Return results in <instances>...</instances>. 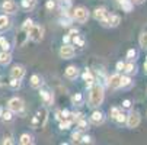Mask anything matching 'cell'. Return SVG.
Masks as SVG:
<instances>
[{
	"mask_svg": "<svg viewBox=\"0 0 147 145\" xmlns=\"http://www.w3.org/2000/svg\"><path fill=\"white\" fill-rule=\"evenodd\" d=\"M103 87L102 84H92L90 86V96H89V102H90V106L98 108L102 105L103 102Z\"/></svg>",
	"mask_w": 147,
	"mask_h": 145,
	"instance_id": "cell-1",
	"label": "cell"
},
{
	"mask_svg": "<svg viewBox=\"0 0 147 145\" xmlns=\"http://www.w3.org/2000/svg\"><path fill=\"white\" fill-rule=\"evenodd\" d=\"M47 119H48V112H47V109H39V110L36 112L35 118L32 119V125L36 126V128H42V126H45Z\"/></svg>",
	"mask_w": 147,
	"mask_h": 145,
	"instance_id": "cell-2",
	"label": "cell"
},
{
	"mask_svg": "<svg viewBox=\"0 0 147 145\" xmlns=\"http://www.w3.org/2000/svg\"><path fill=\"white\" fill-rule=\"evenodd\" d=\"M28 38H31L35 42H39L44 38V28L41 25H32V28L28 31Z\"/></svg>",
	"mask_w": 147,
	"mask_h": 145,
	"instance_id": "cell-3",
	"label": "cell"
},
{
	"mask_svg": "<svg viewBox=\"0 0 147 145\" xmlns=\"http://www.w3.org/2000/svg\"><path fill=\"white\" fill-rule=\"evenodd\" d=\"M7 106H9V110L10 112H15V113H19V112H22L25 105H24V100L22 99H19V97H13L9 100L7 103Z\"/></svg>",
	"mask_w": 147,
	"mask_h": 145,
	"instance_id": "cell-4",
	"label": "cell"
},
{
	"mask_svg": "<svg viewBox=\"0 0 147 145\" xmlns=\"http://www.w3.org/2000/svg\"><path fill=\"white\" fill-rule=\"evenodd\" d=\"M73 17L77 20V22L85 23V22H88V19H89V12L85 7H76L73 10Z\"/></svg>",
	"mask_w": 147,
	"mask_h": 145,
	"instance_id": "cell-5",
	"label": "cell"
},
{
	"mask_svg": "<svg viewBox=\"0 0 147 145\" xmlns=\"http://www.w3.org/2000/svg\"><path fill=\"white\" fill-rule=\"evenodd\" d=\"M93 16H95L96 20H100L103 25L108 23V16H109V15H108V12H107V9H105V7H98V9H95Z\"/></svg>",
	"mask_w": 147,
	"mask_h": 145,
	"instance_id": "cell-6",
	"label": "cell"
},
{
	"mask_svg": "<svg viewBox=\"0 0 147 145\" xmlns=\"http://www.w3.org/2000/svg\"><path fill=\"white\" fill-rule=\"evenodd\" d=\"M127 125H128V128H137L138 125H140V115L137 113V112H131L128 116H127Z\"/></svg>",
	"mask_w": 147,
	"mask_h": 145,
	"instance_id": "cell-7",
	"label": "cell"
},
{
	"mask_svg": "<svg viewBox=\"0 0 147 145\" xmlns=\"http://www.w3.org/2000/svg\"><path fill=\"white\" fill-rule=\"evenodd\" d=\"M60 57H61V58H64V59H70V58H73V57H74V48H73L71 45H69V44L63 45L61 49H60Z\"/></svg>",
	"mask_w": 147,
	"mask_h": 145,
	"instance_id": "cell-8",
	"label": "cell"
},
{
	"mask_svg": "<svg viewBox=\"0 0 147 145\" xmlns=\"http://www.w3.org/2000/svg\"><path fill=\"white\" fill-rule=\"evenodd\" d=\"M2 9H3V12L12 15V13H16V10H18V5L13 2V0H5L3 5H2Z\"/></svg>",
	"mask_w": 147,
	"mask_h": 145,
	"instance_id": "cell-9",
	"label": "cell"
},
{
	"mask_svg": "<svg viewBox=\"0 0 147 145\" xmlns=\"http://www.w3.org/2000/svg\"><path fill=\"white\" fill-rule=\"evenodd\" d=\"M10 76H12V78L22 80L24 76H25V68H24L22 65H15V67L10 70Z\"/></svg>",
	"mask_w": 147,
	"mask_h": 145,
	"instance_id": "cell-10",
	"label": "cell"
},
{
	"mask_svg": "<svg viewBox=\"0 0 147 145\" xmlns=\"http://www.w3.org/2000/svg\"><path fill=\"white\" fill-rule=\"evenodd\" d=\"M26 39H28V32L24 31V29H20V32L16 33V45L18 47H22L26 42Z\"/></svg>",
	"mask_w": 147,
	"mask_h": 145,
	"instance_id": "cell-11",
	"label": "cell"
},
{
	"mask_svg": "<svg viewBox=\"0 0 147 145\" xmlns=\"http://www.w3.org/2000/svg\"><path fill=\"white\" fill-rule=\"evenodd\" d=\"M108 84L112 87V89H118L121 87V76L119 74H114L108 78Z\"/></svg>",
	"mask_w": 147,
	"mask_h": 145,
	"instance_id": "cell-12",
	"label": "cell"
},
{
	"mask_svg": "<svg viewBox=\"0 0 147 145\" xmlns=\"http://www.w3.org/2000/svg\"><path fill=\"white\" fill-rule=\"evenodd\" d=\"M121 23V17L118 16V15H111V16H108V26H111V28H115V26H118Z\"/></svg>",
	"mask_w": 147,
	"mask_h": 145,
	"instance_id": "cell-13",
	"label": "cell"
},
{
	"mask_svg": "<svg viewBox=\"0 0 147 145\" xmlns=\"http://www.w3.org/2000/svg\"><path fill=\"white\" fill-rule=\"evenodd\" d=\"M12 61V55L9 54V51H2L0 52V64L2 65H6Z\"/></svg>",
	"mask_w": 147,
	"mask_h": 145,
	"instance_id": "cell-14",
	"label": "cell"
},
{
	"mask_svg": "<svg viewBox=\"0 0 147 145\" xmlns=\"http://www.w3.org/2000/svg\"><path fill=\"white\" fill-rule=\"evenodd\" d=\"M77 74H79V71H77V68H76L74 65H69V67L66 68V77H67V78L74 80V78L77 77Z\"/></svg>",
	"mask_w": 147,
	"mask_h": 145,
	"instance_id": "cell-15",
	"label": "cell"
},
{
	"mask_svg": "<svg viewBox=\"0 0 147 145\" xmlns=\"http://www.w3.org/2000/svg\"><path fill=\"white\" fill-rule=\"evenodd\" d=\"M90 119H92V122H93V123L99 125V123H102V122H103V119H105V118H103V113H102V112L96 110V112H93V113H92Z\"/></svg>",
	"mask_w": 147,
	"mask_h": 145,
	"instance_id": "cell-16",
	"label": "cell"
},
{
	"mask_svg": "<svg viewBox=\"0 0 147 145\" xmlns=\"http://www.w3.org/2000/svg\"><path fill=\"white\" fill-rule=\"evenodd\" d=\"M10 26V20L6 15H2L0 16V31H3V29H7Z\"/></svg>",
	"mask_w": 147,
	"mask_h": 145,
	"instance_id": "cell-17",
	"label": "cell"
},
{
	"mask_svg": "<svg viewBox=\"0 0 147 145\" xmlns=\"http://www.w3.org/2000/svg\"><path fill=\"white\" fill-rule=\"evenodd\" d=\"M119 6H121L122 10H125V12H131V10H133V2H131V0H121Z\"/></svg>",
	"mask_w": 147,
	"mask_h": 145,
	"instance_id": "cell-18",
	"label": "cell"
},
{
	"mask_svg": "<svg viewBox=\"0 0 147 145\" xmlns=\"http://www.w3.org/2000/svg\"><path fill=\"white\" fill-rule=\"evenodd\" d=\"M39 94H41V97L44 99L45 105H50V103H53V100H54V97H53V93H50V92H41Z\"/></svg>",
	"mask_w": 147,
	"mask_h": 145,
	"instance_id": "cell-19",
	"label": "cell"
},
{
	"mask_svg": "<svg viewBox=\"0 0 147 145\" xmlns=\"http://www.w3.org/2000/svg\"><path fill=\"white\" fill-rule=\"evenodd\" d=\"M41 78H39V76H36V74H34L32 77H31V87H34V89H38V87H41Z\"/></svg>",
	"mask_w": 147,
	"mask_h": 145,
	"instance_id": "cell-20",
	"label": "cell"
},
{
	"mask_svg": "<svg viewBox=\"0 0 147 145\" xmlns=\"http://www.w3.org/2000/svg\"><path fill=\"white\" fill-rule=\"evenodd\" d=\"M83 80L86 81V86L90 87V86L93 84V76H92V73H90V71H86L85 74H83Z\"/></svg>",
	"mask_w": 147,
	"mask_h": 145,
	"instance_id": "cell-21",
	"label": "cell"
},
{
	"mask_svg": "<svg viewBox=\"0 0 147 145\" xmlns=\"http://www.w3.org/2000/svg\"><path fill=\"white\" fill-rule=\"evenodd\" d=\"M20 144L22 145H29V144H32V136L31 135H28V134H24V135H20Z\"/></svg>",
	"mask_w": 147,
	"mask_h": 145,
	"instance_id": "cell-22",
	"label": "cell"
},
{
	"mask_svg": "<svg viewBox=\"0 0 147 145\" xmlns=\"http://www.w3.org/2000/svg\"><path fill=\"white\" fill-rule=\"evenodd\" d=\"M140 47L143 49H147V33L146 32H143L140 35Z\"/></svg>",
	"mask_w": 147,
	"mask_h": 145,
	"instance_id": "cell-23",
	"label": "cell"
},
{
	"mask_svg": "<svg viewBox=\"0 0 147 145\" xmlns=\"http://www.w3.org/2000/svg\"><path fill=\"white\" fill-rule=\"evenodd\" d=\"M124 71L127 73V74H134V73H136V65H134L133 63H130V64H127V65H124Z\"/></svg>",
	"mask_w": 147,
	"mask_h": 145,
	"instance_id": "cell-24",
	"label": "cell"
},
{
	"mask_svg": "<svg viewBox=\"0 0 147 145\" xmlns=\"http://www.w3.org/2000/svg\"><path fill=\"white\" fill-rule=\"evenodd\" d=\"M0 48H2L3 51H9V48H10L9 42H7L5 38H0Z\"/></svg>",
	"mask_w": 147,
	"mask_h": 145,
	"instance_id": "cell-25",
	"label": "cell"
},
{
	"mask_svg": "<svg viewBox=\"0 0 147 145\" xmlns=\"http://www.w3.org/2000/svg\"><path fill=\"white\" fill-rule=\"evenodd\" d=\"M130 84H131V78L130 77H127V76L121 77V87H127Z\"/></svg>",
	"mask_w": 147,
	"mask_h": 145,
	"instance_id": "cell-26",
	"label": "cell"
},
{
	"mask_svg": "<svg viewBox=\"0 0 147 145\" xmlns=\"http://www.w3.org/2000/svg\"><path fill=\"white\" fill-rule=\"evenodd\" d=\"M32 25H34V22H32V20H31V19H26L25 22H24V25H22V29L28 32V31L32 28Z\"/></svg>",
	"mask_w": 147,
	"mask_h": 145,
	"instance_id": "cell-27",
	"label": "cell"
},
{
	"mask_svg": "<svg viewBox=\"0 0 147 145\" xmlns=\"http://www.w3.org/2000/svg\"><path fill=\"white\" fill-rule=\"evenodd\" d=\"M70 125H71V122H70L69 119H63L61 123H60V128H61V129H69Z\"/></svg>",
	"mask_w": 147,
	"mask_h": 145,
	"instance_id": "cell-28",
	"label": "cell"
},
{
	"mask_svg": "<svg viewBox=\"0 0 147 145\" xmlns=\"http://www.w3.org/2000/svg\"><path fill=\"white\" fill-rule=\"evenodd\" d=\"M136 57H137V51H136V49H128L127 58H128L130 61H133V59H136Z\"/></svg>",
	"mask_w": 147,
	"mask_h": 145,
	"instance_id": "cell-29",
	"label": "cell"
},
{
	"mask_svg": "<svg viewBox=\"0 0 147 145\" xmlns=\"http://www.w3.org/2000/svg\"><path fill=\"white\" fill-rule=\"evenodd\" d=\"M119 112H121V109H119V108H112V109L109 110V115H111V118H112V119H115V118L119 115Z\"/></svg>",
	"mask_w": 147,
	"mask_h": 145,
	"instance_id": "cell-30",
	"label": "cell"
},
{
	"mask_svg": "<svg viewBox=\"0 0 147 145\" xmlns=\"http://www.w3.org/2000/svg\"><path fill=\"white\" fill-rule=\"evenodd\" d=\"M115 120H117L118 123H124L125 120H127V116H125V115H124L122 112H119V115H118V116L115 118Z\"/></svg>",
	"mask_w": 147,
	"mask_h": 145,
	"instance_id": "cell-31",
	"label": "cell"
},
{
	"mask_svg": "<svg viewBox=\"0 0 147 145\" xmlns=\"http://www.w3.org/2000/svg\"><path fill=\"white\" fill-rule=\"evenodd\" d=\"M73 42H74V44H77L79 47H83V44H85V41H83L82 38H79V36L76 35V36L73 38Z\"/></svg>",
	"mask_w": 147,
	"mask_h": 145,
	"instance_id": "cell-32",
	"label": "cell"
},
{
	"mask_svg": "<svg viewBox=\"0 0 147 145\" xmlns=\"http://www.w3.org/2000/svg\"><path fill=\"white\" fill-rule=\"evenodd\" d=\"M19 86H20V83H19L18 78H12V80H10V87L16 89V87H19Z\"/></svg>",
	"mask_w": 147,
	"mask_h": 145,
	"instance_id": "cell-33",
	"label": "cell"
},
{
	"mask_svg": "<svg viewBox=\"0 0 147 145\" xmlns=\"http://www.w3.org/2000/svg\"><path fill=\"white\" fill-rule=\"evenodd\" d=\"M32 3H34V0H22V6L24 7H32Z\"/></svg>",
	"mask_w": 147,
	"mask_h": 145,
	"instance_id": "cell-34",
	"label": "cell"
},
{
	"mask_svg": "<svg viewBox=\"0 0 147 145\" xmlns=\"http://www.w3.org/2000/svg\"><path fill=\"white\" fill-rule=\"evenodd\" d=\"M86 126H88L86 120H83V119L80 118V119H79V128H80V129H86Z\"/></svg>",
	"mask_w": 147,
	"mask_h": 145,
	"instance_id": "cell-35",
	"label": "cell"
},
{
	"mask_svg": "<svg viewBox=\"0 0 147 145\" xmlns=\"http://www.w3.org/2000/svg\"><path fill=\"white\" fill-rule=\"evenodd\" d=\"M71 100H73V103H79V102L82 100V94H80V93H77V94H74V96L71 97Z\"/></svg>",
	"mask_w": 147,
	"mask_h": 145,
	"instance_id": "cell-36",
	"label": "cell"
},
{
	"mask_svg": "<svg viewBox=\"0 0 147 145\" xmlns=\"http://www.w3.org/2000/svg\"><path fill=\"white\" fill-rule=\"evenodd\" d=\"M3 119L5 120H12V112H3Z\"/></svg>",
	"mask_w": 147,
	"mask_h": 145,
	"instance_id": "cell-37",
	"label": "cell"
},
{
	"mask_svg": "<svg viewBox=\"0 0 147 145\" xmlns=\"http://www.w3.org/2000/svg\"><path fill=\"white\" fill-rule=\"evenodd\" d=\"M45 6H47V9H48V10H51V9H54V7H55V3L53 2V0H48Z\"/></svg>",
	"mask_w": 147,
	"mask_h": 145,
	"instance_id": "cell-38",
	"label": "cell"
},
{
	"mask_svg": "<svg viewBox=\"0 0 147 145\" xmlns=\"http://www.w3.org/2000/svg\"><path fill=\"white\" fill-rule=\"evenodd\" d=\"M71 138H73L74 142H79V141H80V134H79V132H74V134L71 135Z\"/></svg>",
	"mask_w": 147,
	"mask_h": 145,
	"instance_id": "cell-39",
	"label": "cell"
},
{
	"mask_svg": "<svg viewBox=\"0 0 147 145\" xmlns=\"http://www.w3.org/2000/svg\"><path fill=\"white\" fill-rule=\"evenodd\" d=\"M122 106H124L125 109H130V108H131V102H130V100H124Z\"/></svg>",
	"mask_w": 147,
	"mask_h": 145,
	"instance_id": "cell-40",
	"label": "cell"
},
{
	"mask_svg": "<svg viewBox=\"0 0 147 145\" xmlns=\"http://www.w3.org/2000/svg\"><path fill=\"white\" fill-rule=\"evenodd\" d=\"M124 65H125V64L122 63V61H119V63H117V70H118V71H122V70H124Z\"/></svg>",
	"mask_w": 147,
	"mask_h": 145,
	"instance_id": "cell-41",
	"label": "cell"
},
{
	"mask_svg": "<svg viewBox=\"0 0 147 145\" xmlns=\"http://www.w3.org/2000/svg\"><path fill=\"white\" fill-rule=\"evenodd\" d=\"M82 142H85V144H89L90 142V136H88V135H85V136H82V139H80Z\"/></svg>",
	"mask_w": 147,
	"mask_h": 145,
	"instance_id": "cell-42",
	"label": "cell"
},
{
	"mask_svg": "<svg viewBox=\"0 0 147 145\" xmlns=\"http://www.w3.org/2000/svg\"><path fill=\"white\" fill-rule=\"evenodd\" d=\"M70 39H71V36H70V35H66L64 38H63V42L67 44V42H70Z\"/></svg>",
	"mask_w": 147,
	"mask_h": 145,
	"instance_id": "cell-43",
	"label": "cell"
},
{
	"mask_svg": "<svg viewBox=\"0 0 147 145\" xmlns=\"http://www.w3.org/2000/svg\"><path fill=\"white\" fill-rule=\"evenodd\" d=\"M12 142H13V141L10 139V136H7V138L5 136V141H3V144H12Z\"/></svg>",
	"mask_w": 147,
	"mask_h": 145,
	"instance_id": "cell-44",
	"label": "cell"
},
{
	"mask_svg": "<svg viewBox=\"0 0 147 145\" xmlns=\"http://www.w3.org/2000/svg\"><path fill=\"white\" fill-rule=\"evenodd\" d=\"M144 70H146V73H147V58H146V63H144Z\"/></svg>",
	"mask_w": 147,
	"mask_h": 145,
	"instance_id": "cell-45",
	"label": "cell"
},
{
	"mask_svg": "<svg viewBox=\"0 0 147 145\" xmlns=\"http://www.w3.org/2000/svg\"><path fill=\"white\" fill-rule=\"evenodd\" d=\"M133 2H136V3H143V0H133Z\"/></svg>",
	"mask_w": 147,
	"mask_h": 145,
	"instance_id": "cell-46",
	"label": "cell"
},
{
	"mask_svg": "<svg viewBox=\"0 0 147 145\" xmlns=\"http://www.w3.org/2000/svg\"><path fill=\"white\" fill-rule=\"evenodd\" d=\"M0 116H3V109H0Z\"/></svg>",
	"mask_w": 147,
	"mask_h": 145,
	"instance_id": "cell-47",
	"label": "cell"
}]
</instances>
